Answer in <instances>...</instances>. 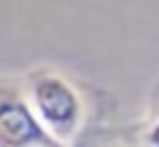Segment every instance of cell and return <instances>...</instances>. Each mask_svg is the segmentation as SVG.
I'll list each match as a JSON object with an SVG mask.
<instances>
[{"mask_svg":"<svg viewBox=\"0 0 159 147\" xmlns=\"http://www.w3.org/2000/svg\"><path fill=\"white\" fill-rule=\"evenodd\" d=\"M27 97L42 125L60 145L77 135L82 125V100L60 72L32 70L27 75Z\"/></svg>","mask_w":159,"mask_h":147,"instance_id":"6da1fadb","label":"cell"},{"mask_svg":"<svg viewBox=\"0 0 159 147\" xmlns=\"http://www.w3.org/2000/svg\"><path fill=\"white\" fill-rule=\"evenodd\" d=\"M0 145L2 147L60 145L37 117L30 97H25L7 80H0Z\"/></svg>","mask_w":159,"mask_h":147,"instance_id":"7a4b0ae2","label":"cell"}]
</instances>
